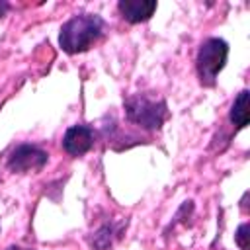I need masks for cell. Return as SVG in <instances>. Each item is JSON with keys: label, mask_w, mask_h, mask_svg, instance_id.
Returning a JSON list of instances; mask_svg holds the SVG:
<instances>
[{"label": "cell", "mask_w": 250, "mask_h": 250, "mask_svg": "<svg viewBox=\"0 0 250 250\" xmlns=\"http://www.w3.org/2000/svg\"><path fill=\"white\" fill-rule=\"evenodd\" d=\"M105 21L98 14H76L66 20L59 33V45L66 55L88 51L104 33Z\"/></svg>", "instance_id": "6da1fadb"}, {"label": "cell", "mask_w": 250, "mask_h": 250, "mask_svg": "<svg viewBox=\"0 0 250 250\" xmlns=\"http://www.w3.org/2000/svg\"><path fill=\"white\" fill-rule=\"evenodd\" d=\"M125 117L129 123H135L146 131L162 129L168 119V105L162 98L150 94H131L123 102Z\"/></svg>", "instance_id": "7a4b0ae2"}, {"label": "cell", "mask_w": 250, "mask_h": 250, "mask_svg": "<svg viewBox=\"0 0 250 250\" xmlns=\"http://www.w3.org/2000/svg\"><path fill=\"white\" fill-rule=\"evenodd\" d=\"M229 57V45L221 37H209L199 45L195 57V68L199 76V84L205 88H213L217 82V74L225 68Z\"/></svg>", "instance_id": "3957f363"}, {"label": "cell", "mask_w": 250, "mask_h": 250, "mask_svg": "<svg viewBox=\"0 0 250 250\" xmlns=\"http://www.w3.org/2000/svg\"><path fill=\"white\" fill-rule=\"evenodd\" d=\"M49 154L35 146V145H18L10 156H8V168L16 174H27V172H39L43 170V166L47 164Z\"/></svg>", "instance_id": "277c9868"}, {"label": "cell", "mask_w": 250, "mask_h": 250, "mask_svg": "<svg viewBox=\"0 0 250 250\" xmlns=\"http://www.w3.org/2000/svg\"><path fill=\"white\" fill-rule=\"evenodd\" d=\"M96 143V131L90 125H72L62 135V148L70 156H82L86 154Z\"/></svg>", "instance_id": "5b68a950"}, {"label": "cell", "mask_w": 250, "mask_h": 250, "mask_svg": "<svg viewBox=\"0 0 250 250\" xmlns=\"http://www.w3.org/2000/svg\"><path fill=\"white\" fill-rule=\"evenodd\" d=\"M117 10L121 18L129 23H143L152 18L156 12V2L154 0H119Z\"/></svg>", "instance_id": "8992f818"}, {"label": "cell", "mask_w": 250, "mask_h": 250, "mask_svg": "<svg viewBox=\"0 0 250 250\" xmlns=\"http://www.w3.org/2000/svg\"><path fill=\"white\" fill-rule=\"evenodd\" d=\"M125 227H127V221H107L100 225L92 234H88V244L94 250H107L123 234Z\"/></svg>", "instance_id": "52a82bcc"}, {"label": "cell", "mask_w": 250, "mask_h": 250, "mask_svg": "<svg viewBox=\"0 0 250 250\" xmlns=\"http://www.w3.org/2000/svg\"><path fill=\"white\" fill-rule=\"evenodd\" d=\"M229 119L238 129H242V127L248 125V90H240L238 92V96L234 98V102L230 105Z\"/></svg>", "instance_id": "ba28073f"}, {"label": "cell", "mask_w": 250, "mask_h": 250, "mask_svg": "<svg viewBox=\"0 0 250 250\" xmlns=\"http://www.w3.org/2000/svg\"><path fill=\"white\" fill-rule=\"evenodd\" d=\"M248 223H242L238 229H236V234H234V240L236 244L240 246V250H248Z\"/></svg>", "instance_id": "9c48e42d"}, {"label": "cell", "mask_w": 250, "mask_h": 250, "mask_svg": "<svg viewBox=\"0 0 250 250\" xmlns=\"http://www.w3.org/2000/svg\"><path fill=\"white\" fill-rule=\"evenodd\" d=\"M10 10V4L8 2H4V0H0V18L2 16H6V12Z\"/></svg>", "instance_id": "30bf717a"}, {"label": "cell", "mask_w": 250, "mask_h": 250, "mask_svg": "<svg viewBox=\"0 0 250 250\" xmlns=\"http://www.w3.org/2000/svg\"><path fill=\"white\" fill-rule=\"evenodd\" d=\"M6 250H31V248H20V246H10V248H6Z\"/></svg>", "instance_id": "8fae6325"}]
</instances>
